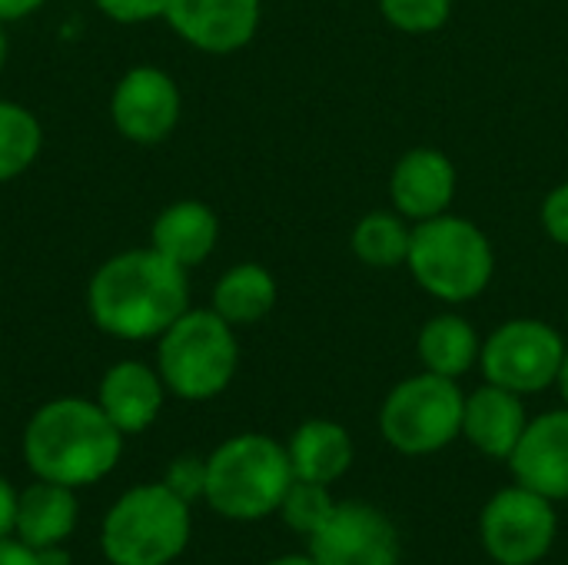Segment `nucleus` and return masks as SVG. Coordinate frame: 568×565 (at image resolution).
<instances>
[{
  "mask_svg": "<svg viewBox=\"0 0 568 565\" xmlns=\"http://www.w3.org/2000/svg\"><path fill=\"white\" fill-rule=\"evenodd\" d=\"M379 13L403 33L426 37L449 23L453 0H379Z\"/></svg>",
  "mask_w": 568,
  "mask_h": 565,
  "instance_id": "25",
  "label": "nucleus"
},
{
  "mask_svg": "<svg viewBox=\"0 0 568 565\" xmlns=\"http://www.w3.org/2000/svg\"><path fill=\"white\" fill-rule=\"evenodd\" d=\"M216 243H220V216L203 200H176L163 206L150 226V246L183 270L206 263Z\"/></svg>",
  "mask_w": 568,
  "mask_h": 565,
  "instance_id": "16",
  "label": "nucleus"
},
{
  "mask_svg": "<svg viewBox=\"0 0 568 565\" xmlns=\"http://www.w3.org/2000/svg\"><path fill=\"white\" fill-rule=\"evenodd\" d=\"M529 420L523 396L513 390H503L496 383H486L473 396H466L463 410V436L493 460H509L516 443L523 440Z\"/></svg>",
  "mask_w": 568,
  "mask_h": 565,
  "instance_id": "17",
  "label": "nucleus"
},
{
  "mask_svg": "<svg viewBox=\"0 0 568 565\" xmlns=\"http://www.w3.org/2000/svg\"><path fill=\"white\" fill-rule=\"evenodd\" d=\"M80 519V506H77V490L60 486V483H47L37 480L33 486H27L17 496V523H13V536L20 543H27L30 549H50V546H63Z\"/></svg>",
  "mask_w": 568,
  "mask_h": 565,
  "instance_id": "18",
  "label": "nucleus"
},
{
  "mask_svg": "<svg viewBox=\"0 0 568 565\" xmlns=\"http://www.w3.org/2000/svg\"><path fill=\"white\" fill-rule=\"evenodd\" d=\"M276 276L263 263H236L216 280L210 310H216L230 326L240 330L266 320L276 306Z\"/></svg>",
  "mask_w": 568,
  "mask_h": 565,
  "instance_id": "20",
  "label": "nucleus"
},
{
  "mask_svg": "<svg viewBox=\"0 0 568 565\" xmlns=\"http://www.w3.org/2000/svg\"><path fill=\"white\" fill-rule=\"evenodd\" d=\"M240 366L236 326H230L216 310H186L156 340V373L166 393L186 403H206L220 396Z\"/></svg>",
  "mask_w": 568,
  "mask_h": 565,
  "instance_id": "5",
  "label": "nucleus"
},
{
  "mask_svg": "<svg viewBox=\"0 0 568 565\" xmlns=\"http://www.w3.org/2000/svg\"><path fill=\"white\" fill-rule=\"evenodd\" d=\"M456 186H459L456 163L436 147H416L403 153L393 167L389 176L393 210L403 213L409 223L443 216L456 200Z\"/></svg>",
  "mask_w": 568,
  "mask_h": 565,
  "instance_id": "13",
  "label": "nucleus"
},
{
  "mask_svg": "<svg viewBox=\"0 0 568 565\" xmlns=\"http://www.w3.org/2000/svg\"><path fill=\"white\" fill-rule=\"evenodd\" d=\"M539 220H542V230L549 233V240L568 250V180L549 190V196L542 200Z\"/></svg>",
  "mask_w": 568,
  "mask_h": 565,
  "instance_id": "28",
  "label": "nucleus"
},
{
  "mask_svg": "<svg viewBox=\"0 0 568 565\" xmlns=\"http://www.w3.org/2000/svg\"><path fill=\"white\" fill-rule=\"evenodd\" d=\"M7 53H10V40H7L3 23H0V70H3V63H7Z\"/></svg>",
  "mask_w": 568,
  "mask_h": 565,
  "instance_id": "34",
  "label": "nucleus"
},
{
  "mask_svg": "<svg viewBox=\"0 0 568 565\" xmlns=\"http://www.w3.org/2000/svg\"><path fill=\"white\" fill-rule=\"evenodd\" d=\"M566 350V340L556 326L532 316H519L506 320L489 333L479 353V366L486 383L529 396L559 383Z\"/></svg>",
  "mask_w": 568,
  "mask_h": 565,
  "instance_id": "8",
  "label": "nucleus"
},
{
  "mask_svg": "<svg viewBox=\"0 0 568 565\" xmlns=\"http://www.w3.org/2000/svg\"><path fill=\"white\" fill-rule=\"evenodd\" d=\"M183 117L180 83L153 63L130 67L110 93V120L116 133L136 147H156L173 137Z\"/></svg>",
  "mask_w": 568,
  "mask_h": 565,
  "instance_id": "10",
  "label": "nucleus"
},
{
  "mask_svg": "<svg viewBox=\"0 0 568 565\" xmlns=\"http://www.w3.org/2000/svg\"><path fill=\"white\" fill-rule=\"evenodd\" d=\"M163 486H170L186 503L203 500V493H206V460H200V456H176L166 466Z\"/></svg>",
  "mask_w": 568,
  "mask_h": 565,
  "instance_id": "26",
  "label": "nucleus"
},
{
  "mask_svg": "<svg viewBox=\"0 0 568 565\" xmlns=\"http://www.w3.org/2000/svg\"><path fill=\"white\" fill-rule=\"evenodd\" d=\"M163 400H166L163 376L156 373V366L140 363V360L113 363L97 386L100 410L110 416V423L123 436H136L150 430L163 410Z\"/></svg>",
  "mask_w": 568,
  "mask_h": 565,
  "instance_id": "15",
  "label": "nucleus"
},
{
  "mask_svg": "<svg viewBox=\"0 0 568 565\" xmlns=\"http://www.w3.org/2000/svg\"><path fill=\"white\" fill-rule=\"evenodd\" d=\"M293 480L286 446L263 433H240L210 453L203 500L226 519L253 523L280 509Z\"/></svg>",
  "mask_w": 568,
  "mask_h": 565,
  "instance_id": "3",
  "label": "nucleus"
},
{
  "mask_svg": "<svg viewBox=\"0 0 568 565\" xmlns=\"http://www.w3.org/2000/svg\"><path fill=\"white\" fill-rule=\"evenodd\" d=\"M416 350H419V360L429 373L459 380L479 363L483 343H479V333L473 330V323L466 316L439 313V316L423 323Z\"/></svg>",
  "mask_w": 568,
  "mask_h": 565,
  "instance_id": "21",
  "label": "nucleus"
},
{
  "mask_svg": "<svg viewBox=\"0 0 568 565\" xmlns=\"http://www.w3.org/2000/svg\"><path fill=\"white\" fill-rule=\"evenodd\" d=\"M559 390H562V396H566V403H568V350H566V363H562V373H559Z\"/></svg>",
  "mask_w": 568,
  "mask_h": 565,
  "instance_id": "35",
  "label": "nucleus"
},
{
  "mask_svg": "<svg viewBox=\"0 0 568 565\" xmlns=\"http://www.w3.org/2000/svg\"><path fill=\"white\" fill-rule=\"evenodd\" d=\"M17 490L0 476V539L13 536V523H17Z\"/></svg>",
  "mask_w": 568,
  "mask_h": 565,
  "instance_id": "30",
  "label": "nucleus"
},
{
  "mask_svg": "<svg viewBox=\"0 0 568 565\" xmlns=\"http://www.w3.org/2000/svg\"><path fill=\"white\" fill-rule=\"evenodd\" d=\"M40 553V563L43 565H70V553L60 549V546H50V549H37Z\"/></svg>",
  "mask_w": 568,
  "mask_h": 565,
  "instance_id": "32",
  "label": "nucleus"
},
{
  "mask_svg": "<svg viewBox=\"0 0 568 565\" xmlns=\"http://www.w3.org/2000/svg\"><path fill=\"white\" fill-rule=\"evenodd\" d=\"M43 150V127L37 113L17 100L0 97V183L23 176Z\"/></svg>",
  "mask_w": 568,
  "mask_h": 565,
  "instance_id": "23",
  "label": "nucleus"
},
{
  "mask_svg": "<svg viewBox=\"0 0 568 565\" xmlns=\"http://www.w3.org/2000/svg\"><path fill=\"white\" fill-rule=\"evenodd\" d=\"M190 270L153 246L123 250L103 260L87 283L93 326L123 343L160 340L190 310Z\"/></svg>",
  "mask_w": 568,
  "mask_h": 565,
  "instance_id": "1",
  "label": "nucleus"
},
{
  "mask_svg": "<svg viewBox=\"0 0 568 565\" xmlns=\"http://www.w3.org/2000/svg\"><path fill=\"white\" fill-rule=\"evenodd\" d=\"M286 453H290L293 476L306 483H320V486H329L339 476H346L356 456L349 433L333 420H306L293 433Z\"/></svg>",
  "mask_w": 568,
  "mask_h": 565,
  "instance_id": "19",
  "label": "nucleus"
},
{
  "mask_svg": "<svg viewBox=\"0 0 568 565\" xmlns=\"http://www.w3.org/2000/svg\"><path fill=\"white\" fill-rule=\"evenodd\" d=\"M93 7L113 23H150L163 20L166 0H93Z\"/></svg>",
  "mask_w": 568,
  "mask_h": 565,
  "instance_id": "27",
  "label": "nucleus"
},
{
  "mask_svg": "<svg viewBox=\"0 0 568 565\" xmlns=\"http://www.w3.org/2000/svg\"><path fill=\"white\" fill-rule=\"evenodd\" d=\"M409 243H413V223L396 210L366 213L353 226V236H349V246H353L356 260L373 266V270L403 266L406 256H409Z\"/></svg>",
  "mask_w": 568,
  "mask_h": 565,
  "instance_id": "22",
  "label": "nucleus"
},
{
  "mask_svg": "<svg viewBox=\"0 0 568 565\" xmlns=\"http://www.w3.org/2000/svg\"><path fill=\"white\" fill-rule=\"evenodd\" d=\"M47 0H0V23H13V20H27L37 10H43Z\"/></svg>",
  "mask_w": 568,
  "mask_h": 565,
  "instance_id": "31",
  "label": "nucleus"
},
{
  "mask_svg": "<svg viewBox=\"0 0 568 565\" xmlns=\"http://www.w3.org/2000/svg\"><path fill=\"white\" fill-rule=\"evenodd\" d=\"M406 266L429 296L459 306L486 293L496 273V253L483 226L466 216L443 213L413 223Z\"/></svg>",
  "mask_w": 568,
  "mask_h": 565,
  "instance_id": "4",
  "label": "nucleus"
},
{
  "mask_svg": "<svg viewBox=\"0 0 568 565\" xmlns=\"http://www.w3.org/2000/svg\"><path fill=\"white\" fill-rule=\"evenodd\" d=\"M463 410L466 396L456 380L426 370L393 386L379 410V430L396 453L429 456L463 433Z\"/></svg>",
  "mask_w": 568,
  "mask_h": 565,
  "instance_id": "7",
  "label": "nucleus"
},
{
  "mask_svg": "<svg viewBox=\"0 0 568 565\" xmlns=\"http://www.w3.org/2000/svg\"><path fill=\"white\" fill-rule=\"evenodd\" d=\"M0 565H43L40 563V553L30 549L27 543H20L17 536L10 539H0Z\"/></svg>",
  "mask_w": 568,
  "mask_h": 565,
  "instance_id": "29",
  "label": "nucleus"
},
{
  "mask_svg": "<svg viewBox=\"0 0 568 565\" xmlns=\"http://www.w3.org/2000/svg\"><path fill=\"white\" fill-rule=\"evenodd\" d=\"M336 503L329 496V486H320V483H306V480H293V486L286 490L283 503H280V513L286 519V526L300 536H313L329 516H333Z\"/></svg>",
  "mask_w": 568,
  "mask_h": 565,
  "instance_id": "24",
  "label": "nucleus"
},
{
  "mask_svg": "<svg viewBox=\"0 0 568 565\" xmlns=\"http://www.w3.org/2000/svg\"><path fill=\"white\" fill-rule=\"evenodd\" d=\"M163 20L193 50L226 57L256 37L263 0H166Z\"/></svg>",
  "mask_w": 568,
  "mask_h": 565,
  "instance_id": "12",
  "label": "nucleus"
},
{
  "mask_svg": "<svg viewBox=\"0 0 568 565\" xmlns=\"http://www.w3.org/2000/svg\"><path fill=\"white\" fill-rule=\"evenodd\" d=\"M509 463L519 486L552 503L568 500V410H552L532 420Z\"/></svg>",
  "mask_w": 568,
  "mask_h": 565,
  "instance_id": "14",
  "label": "nucleus"
},
{
  "mask_svg": "<svg viewBox=\"0 0 568 565\" xmlns=\"http://www.w3.org/2000/svg\"><path fill=\"white\" fill-rule=\"evenodd\" d=\"M266 565H316V559L313 556H283V559H273Z\"/></svg>",
  "mask_w": 568,
  "mask_h": 565,
  "instance_id": "33",
  "label": "nucleus"
},
{
  "mask_svg": "<svg viewBox=\"0 0 568 565\" xmlns=\"http://www.w3.org/2000/svg\"><path fill=\"white\" fill-rule=\"evenodd\" d=\"M123 433L97 400L60 396L43 403L23 426V463L37 480L83 490L116 470Z\"/></svg>",
  "mask_w": 568,
  "mask_h": 565,
  "instance_id": "2",
  "label": "nucleus"
},
{
  "mask_svg": "<svg viewBox=\"0 0 568 565\" xmlns=\"http://www.w3.org/2000/svg\"><path fill=\"white\" fill-rule=\"evenodd\" d=\"M190 529V503L163 483H143L110 506L100 549L110 565H170L183 556Z\"/></svg>",
  "mask_w": 568,
  "mask_h": 565,
  "instance_id": "6",
  "label": "nucleus"
},
{
  "mask_svg": "<svg viewBox=\"0 0 568 565\" xmlns=\"http://www.w3.org/2000/svg\"><path fill=\"white\" fill-rule=\"evenodd\" d=\"M316 565H396L399 533L386 513L366 503H336L333 516L310 536Z\"/></svg>",
  "mask_w": 568,
  "mask_h": 565,
  "instance_id": "11",
  "label": "nucleus"
},
{
  "mask_svg": "<svg viewBox=\"0 0 568 565\" xmlns=\"http://www.w3.org/2000/svg\"><path fill=\"white\" fill-rule=\"evenodd\" d=\"M483 546L499 565L539 563L556 539V509L552 500L526 490L509 486L489 500L483 509Z\"/></svg>",
  "mask_w": 568,
  "mask_h": 565,
  "instance_id": "9",
  "label": "nucleus"
}]
</instances>
